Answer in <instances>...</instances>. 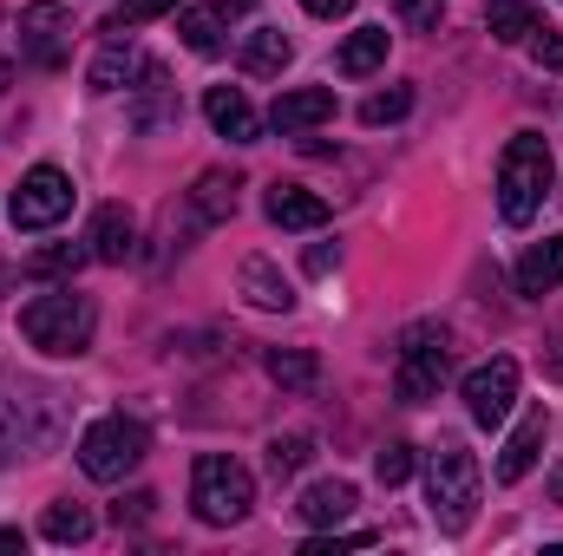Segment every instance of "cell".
Listing matches in <instances>:
<instances>
[{"mask_svg": "<svg viewBox=\"0 0 563 556\" xmlns=\"http://www.w3.org/2000/svg\"><path fill=\"white\" fill-rule=\"evenodd\" d=\"M66 210H73V177H66V170H53V164L26 170V177H20V190H13V203H7L13 230H53Z\"/></svg>", "mask_w": 563, "mask_h": 556, "instance_id": "cell-7", "label": "cell"}, {"mask_svg": "<svg viewBox=\"0 0 563 556\" xmlns=\"http://www.w3.org/2000/svg\"><path fill=\"white\" fill-rule=\"evenodd\" d=\"M157 66L144 59L139 46H106L99 59H92V92H119V86H132V79H151Z\"/></svg>", "mask_w": 563, "mask_h": 556, "instance_id": "cell-17", "label": "cell"}, {"mask_svg": "<svg viewBox=\"0 0 563 556\" xmlns=\"http://www.w3.org/2000/svg\"><path fill=\"white\" fill-rule=\"evenodd\" d=\"M511 400H518V360L511 354H498V360L465 374V413H472V425H505Z\"/></svg>", "mask_w": 563, "mask_h": 556, "instance_id": "cell-8", "label": "cell"}, {"mask_svg": "<svg viewBox=\"0 0 563 556\" xmlns=\"http://www.w3.org/2000/svg\"><path fill=\"white\" fill-rule=\"evenodd\" d=\"M269 380L288 387V393H308V387L321 380V367H314L308 347H276V354H269Z\"/></svg>", "mask_w": 563, "mask_h": 556, "instance_id": "cell-24", "label": "cell"}, {"mask_svg": "<svg viewBox=\"0 0 563 556\" xmlns=\"http://www.w3.org/2000/svg\"><path fill=\"white\" fill-rule=\"evenodd\" d=\"M394 7H400V20H407L413 33H432L439 13H445V0H394Z\"/></svg>", "mask_w": 563, "mask_h": 556, "instance_id": "cell-33", "label": "cell"}, {"mask_svg": "<svg viewBox=\"0 0 563 556\" xmlns=\"http://www.w3.org/2000/svg\"><path fill=\"white\" fill-rule=\"evenodd\" d=\"M380 59H387V26H361V33H347V46H341L334 66H341L347 79H367Z\"/></svg>", "mask_w": 563, "mask_h": 556, "instance_id": "cell-21", "label": "cell"}, {"mask_svg": "<svg viewBox=\"0 0 563 556\" xmlns=\"http://www.w3.org/2000/svg\"><path fill=\"white\" fill-rule=\"evenodd\" d=\"M0 551H20V531H0Z\"/></svg>", "mask_w": 563, "mask_h": 556, "instance_id": "cell-39", "label": "cell"}, {"mask_svg": "<svg viewBox=\"0 0 563 556\" xmlns=\"http://www.w3.org/2000/svg\"><path fill=\"white\" fill-rule=\"evenodd\" d=\"M144 425L139 419H125V413H106V419H92L86 425V438H79V471L86 478H99V485H119L132 465L144 458Z\"/></svg>", "mask_w": 563, "mask_h": 556, "instance_id": "cell-5", "label": "cell"}, {"mask_svg": "<svg viewBox=\"0 0 563 556\" xmlns=\"http://www.w3.org/2000/svg\"><path fill=\"white\" fill-rule=\"evenodd\" d=\"M347 511H354V485H341V478H334V485H308L301 504H295L301 524H341Z\"/></svg>", "mask_w": 563, "mask_h": 556, "instance_id": "cell-18", "label": "cell"}, {"mask_svg": "<svg viewBox=\"0 0 563 556\" xmlns=\"http://www.w3.org/2000/svg\"><path fill=\"white\" fill-rule=\"evenodd\" d=\"M177 33H184V46H190V53H203V59H217V53H223V13H184V20H177Z\"/></svg>", "mask_w": 563, "mask_h": 556, "instance_id": "cell-26", "label": "cell"}, {"mask_svg": "<svg viewBox=\"0 0 563 556\" xmlns=\"http://www.w3.org/2000/svg\"><path fill=\"white\" fill-rule=\"evenodd\" d=\"M250 7H256V0H223V13H250Z\"/></svg>", "mask_w": 563, "mask_h": 556, "instance_id": "cell-40", "label": "cell"}, {"mask_svg": "<svg viewBox=\"0 0 563 556\" xmlns=\"http://www.w3.org/2000/svg\"><path fill=\"white\" fill-rule=\"evenodd\" d=\"M20 445H26V419H20V407H13V400H0V465H7Z\"/></svg>", "mask_w": 563, "mask_h": 556, "instance_id": "cell-32", "label": "cell"}, {"mask_svg": "<svg viewBox=\"0 0 563 556\" xmlns=\"http://www.w3.org/2000/svg\"><path fill=\"white\" fill-rule=\"evenodd\" d=\"M361 544H374V531H354V537H314L301 556H334V551H361Z\"/></svg>", "mask_w": 563, "mask_h": 556, "instance_id": "cell-36", "label": "cell"}, {"mask_svg": "<svg viewBox=\"0 0 563 556\" xmlns=\"http://www.w3.org/2000/svg\"><path fill=\"white\" fill-rule=\"evenodd\" d=\"M236 190H243V177H236V170H203V177H197V190H190L197 223H230V216H236Z\"/></svg>", "mask_w": 563, "mask_h": 556, "instance_id": "cell-15", "label": "cell"}, {"mask_svg": "<svg viewBox=\"0 0 563 556\" xmlns=\"http://www.w3.org/2000/svg\"><path fill=\"white\" fill-rule=\"evenodd\" d=\"M551 498H563V471H558V478H551Z\"/></svg>", "mask_w": 563, "mask_h": 556, "instance_id": "cell-42", "label": "cell"}, {"mask_svg": "<svg viewBox=\"0 0 563 556\" xmlns=\"http://www.w3.org/2000/svg\"><path fill=\"white\" fill-rule=\"evenodd\" d=\"M66 46H73V20H66V7L59 0H33L26 13H20V53L33 59V66H66Z\"/></svg>", "mask_w": 563, "mask_h": 556, "instance_id": "cell-9", "label": "cell"}, {"mask_svg": "<svg viewBox=\"0 0 563 556\" xmlns=\"http://www.w3.org/2000/svg\"><path fill=\"white\" fill-rule=\"evenodd\" d=\"M7 79H13V66H7V59H0V92H7Z\"/></svg>", "mask_w": 563, "mask_h": 556, "instance_id": "cell-41", "label": "cell"}, {"mask_svg": "<svg viewBox=\"0 0 563 556\" xmlns=\"http://www.w3.org/2000/svg\"><path fill=\"white\" fill-rule=\"evenodd\" d=\"M485 26H492V40L518 46L538 33V13H531V0H485Z\"/></svg>", "mask_w": 563, "mask_h": 556, "instance_id": "cell-22", "label": "cell"}, {"mask_svg": "<svg viewBox=\"0 0 563 556\" xmlns=\"http://www.w3.org/2000/svg\"><path fill=\"white\" fill-rule=\"evenodd\" d=\"M40 531H46L53 544H86V537H92V511H86V504H46Z\"/></svg>", "mask_w": 563, "mask_h": 556, "instance_id": "cell-25", "label": "cell"}, {"mask_svg": "<svg viewBox=\"0 0 563 556\" xmlns=\"http://www.w3.org/2000/svg\"><path fill=\"white\" fill-rule=\"evenodd\" d=\"M407 112H413V92L394 86V92H374V99L361 105V125H394V119H407Z\"/></svg>", "mask_w": 563, "mask_h": 556, "instance_id": "cell-28", "label": "cell"}, {"mask_svg": "<svg viewBox=\"0 0 563 556\" xmlns=\"http://www.w3.org/2000/svg\"><path fill=\"white\" fill-rule=\"evenodd\" d=\"M190 504H197L203 524H243L250 504H256V478H250L236 458L203 452V458L190 465Z\"/></svg>", "mask_w": 563, "mask_h": 556, "instance_id": "cell-4", "label": "cell"}, {"mask_svg": "<svg viewBox=\"0 0 563 556\" xmlns=\"http://www.w3.org/2000/svg\"><path fill=\"white\" fill-rule=\"evenodd\" d=\"M177 0H119L112 13H106V33L119 40V33H132V26H144V20H157V13H170Z\"/></svg>", "mask_w": 563, "mask_h": 556, "instance_id": "cell-27", "label": "cell"}, {"mask_svg": "<svg viewBox=\"0 0 563 556\" xmlns=\"http://www.w3.org/2000/svg\"><path fill=\"white\" fill-rule=\"evenodd\" d=\"M86 256H92V249H79V243H59V249H40L26 269H33V276H73Z\"/></svg>", "mask_w": 563, "mask_h": 556, "instance_id": "cell-30", "label": "cell"}, {"mask_svg": "<svg viewBox=\"0 0 563 556\" xmlns=\"http://www.w3.org/2000/svg\"><path fill=\"white\" fill-rule=\"evenodd\" d=\"M445 374H452V347H445V327H407L400 334V374H394V393L407 400V407H426L439 387H445Z\"/></svg>", "mask_w": 563, "mask_h": 556, "instance_id": "cell-6", "label": "cell"}, {"mask_svg": "<svg viewBox=\"0 0 563 556\" xmlns=\"http://www.w3.org/2000/svg\"><path fill=\"white\" fill-rule=\"evenodd\" d=\"M86 249H92L99 263H132V249H139V216H132L125 203H106V210L92 216V230H86Z\"/></svg>", "mask_w": 563, "mask_h": 556, "instance_id": "cell-12", "label": "cell"}, {"mask_svg": "<svg viewBox=\"0 0 563 556\" xmlns=\"http://www.w3.org/2000/svg\"><path fill=\"white\" fill-rule=\"evenodd\" d=\"M151 504H157L151 491H132V498H119V504H112V518H119V524H144V518H151Z\"/></svg>", "mask_w": 563, "mask_h": 556, "instance_id": "cell-35", "label": "cell"}, {"mask_svg": "<svg viewBox=\"0 0 563 556\" xmlns=\"http://www.w3.org/2000/svg\"><path fill=\"white\" fill-rule=\"evenodd\" d=\"M243 294H250L256 308H282V314L295 308V288H288V281L276 276V263H263V256L243 263Z\"/></svg>", "mask_w": 563, "mask_h": 556, "instance_id": "cell-20", "label": "cell"}, {"mask_svg": "<svg viewBox=\"0 0 563 556\" xmlns=\"http://www.w3.org/2000/svg\"><path fill=\"white\" fill-rule=\"evenodd\" d=\"M203 119H210L230 144H256V132H263V119L250 112V99H243L236 86H210V92H203Z\"/></svg>", "mask_w": 563, "mask_h": 556, "instance_id": "cell-13", "label": "cell"}, {"mask_svg": "<svg viewBox=\"0 0 563 556\" xmlns=\"http://www.w3.org/2000/svg\"><path fill=\"white\" fill-rule=\"evenodd\" d=\"M426 504H432V524L445 537L472 531V518H478V458L459 438H439V452L426 465Z\"/></svg>", "mask_w": 563, "mask_h": 556, "instance_id": "cell-3", "label": "cell"}, {"mask_svg": "<svg viewBox=\"0 0 563 556\" xmlns=\"http://www.w3.org/2000/svg\"><path fill=\"white\" fill-rule=\"evenodd\" d=\"M558 281H563V236H544V243H531L525 263H518V294L544 301Z\"/></svg>", "mask_w": 563, "mask_h": 556, "instance_id": "cell-14", "label": "cell"}, {"mask_svg": "<svg viewBox=\"0 0 563 556\" xmlns=\"http://www.w3.org/2000/svg\"><path fill=\"white\" fill-rule=\"evenodd\" d=\"M269 223H282V230H321L328 223V203L314 190H301V184H276L269 190Z\"/></svg>", "mask_w": 563, "mask_h": 556, "instance_id": "cell-16", "label": "cell"}, {"mask_svg": "<svg viewBox=\"0 0 563 556\" xmlns=\"http://www.w3.org/2000/svg\"><path fill=\"white\" fill-rule=\"evenodd\" d=\"M92 327H99V314H92V301H86V294H73V288L33 294V301L20 308V334H26L40 354H53V360L86 354V347H92Z\"/></svg>", "mask_w": 563, "mask_h": 556, "instance_id": "cell-2", "label": "cell"}, {"mask_svg": "<svg viewBox=\"0 0 563 556\" xmlns=\"http://www.w3.org/2000/svg\"><path fill=\"white\" fill-rule=\"evenodd\" d=\"M301 7H308V13H314V20H341V13H347V7H354V0H301Z\"/></svg>", "mask_w": 563, "mask_h": 556, "instance_id": "cell-38", "label": "cell"}, {"mask_svg": "<svg viewBox=\"0 0 563 556\" xmlns=\"http://www.w3.org/2000/svg\"><path fill=\"white\" fill-rule=\"evenodd\" d=\"M288 33L282 26H256L250 40H243V73H256V79H269V73H282L288 66Z\"/></svg>", "mask_w": 563, "mask_h": 556, "instance_id": "cell-19", "label": "cell"}, {"mask_svg": "<svg viewBox=\"0 0 563 556\" xmlns=\"http://www.w3.org/2000/svg\"><path fill=\"white\" fill-rule=\"evenodd\" d=\"M328 119H334V92H328V86H295V92H282L276 112H269V125H276L282 138L314 132V125H328Z\"/></svg>", "mask_w": 563, "mask_h": 556, "instance_id": "cell-11", "label": "cell"}, {"mask_svg": "<svg viewBox=\"0 0 563 556\" xmlns=\"http://www.w3.org/2000/svg\"><path fill=\"white\" fill-rule=\"evenodd\" d=\"M144 92H151V99L132 112V125H139V132H164V125H177V119H184L177 86H164V73H151V79H144Z\"/></svg>", "mask_w": 563, "mask_h": 556, "instance_id": "cell-23", "label": "cell"}, {"mask_svg": "<svg viewBox=\"0 0 563 556\" xmlns=\"http://www.w3.org/2000/svg\"><path fill=\"white\" fill-rule=\"evenodd\" d=\"M531 59H538L544 73H563V33L538 26V33H531Z\"/></svg>", "mask_w": 563, "mask_h": 556, "instance_id": "cell-34", "label": "cell"}, {"mask_svg": "<svg viewBox=\"0 0 563 556\" xmlns=\"http://www.w3.org/2000/svg\"><path fill=\"white\" fill-rule=\"evenodd\" d=\"M374 478H380V485H407V478H413V445H387V452L374 458Z\"/></svg>", "mask_w": 563, "mask_h": 556, "instance_id": "cell-31", "label": "cell"}, {"mask_svg": "<svg viewBox=\"0 0 563 556\" xmlns=\"http://www.w3.org/2000/svg\"><path fill=\"white\" fill-rule=\"evenodd\" d=\"M328 269H334V243H314L308 249V276H328Z\"/></svg>", "mask_w": 563, "mask_h": 556, "instance_id": "cell-37", "label": "cell"}, {"mask_svg": "<svg viewBox=\"0 0 563 556\" xmlns=\"http://www.w3.org/2000/svg\"><path fill=\"white\" fill-rule=\"evenodd\" d=\"M544 438H551V407H531V413L518 419V432L505 438V452H498V485H518L538 465V445Z\"/></svg>", "mask_w": 563, "mask_h": 556, "instance_id": "cell-10", "label": "cell"}, {"mask_svg": "<svg viewBox=\"0 0 563 556\" xmlns=\"http://www.w3.org/2000/svg\"><path fill=\"white\" fill-rule=\"evenodd\" d=\"M551 177H558L551 144L538 138V132H518V138L505 144V157H498V216L511 230H525L538 216V203L551 197Z\"/></svg>", "mask_w": 563, "mask_h": 556, "instance_id": "cell-1", "label": "cell"}, {"mask_svg": "<svg viewBox=\"0 0 563 556\" xmlns=\"http://www.w3.org/2000/svg\"><path fill=\"white\" fill-rule=\"evenodd\" d=\"M308 458H314V438H301V432H288V438L269 445V471H276V478H295Z\"/></svg>", "mask_w": 563, "mask_h": 556, "instance_id": "cell-29", "label": "cell"}]
</instances>
